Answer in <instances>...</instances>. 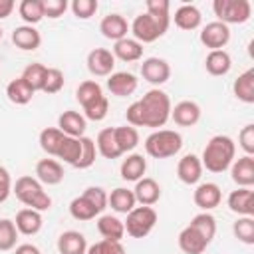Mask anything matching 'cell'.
Masks as SVG:
<instances>
[{
    "label": "cell",
    "instance_id": "50",
    "mask_svg": "<svg viewBox=\"0 0 254 254\" xmlns=\"http://www.w3.org/2000/svg\"><path fill=\"white\" fill-rule=\"evenodd\" d=\"M67 0H42V8H44V18H60L64 16V12L67 10Z\"/></svg>",
    "mask_w": 254,
    "mask_h": 254
},
{
    "label": "cell",
    "instance_id": "56",
    "mask_svg": "<svg viewBox=\"0 0 254 254\" xmlns=\"http://www.w3.org/2000/svg\"><path fill=\"white\" fill-rule=\"evenodd\" d=\"M2 34H4V32H2V28H0V40H2Z\"/></svg>",
    "mask_w": 254,
    "mask_h": 254
},
{
    "label": "cell",
    "instance_id": "30",
    "mask_svg": "<svg viewBox=\"0 0 254 254\" xmlns=\"http://www.w3.org/2000/svg\"><path fill=\"white\" fill-rule=\"evenodd\" d=\"M111 54L115 56V60H121V62H137L143 58V44H139L133 38H123L113 44Z\"/></svg>",
    "mask_w": 254,
    "mask_h": 254
},
{
    "label": "cell",
    "instance_id": "6",
    "mask_svg": "<svg viewBox=\"0 0 254 254\" xmlns=\"http://www.w3.org/2000/svg\"><path fill=\"white\" fill-rule=\"evenodd\" d=\"M157 224V210L153 206H135L131 212H127V220L123 222L125 232L131 238H145L151 234V230Z\"/></svg>",
    "mask_w": 254,
    "mask_h": 254
},
{
    "label": "cell",
    "instance_id": "54",
    "mask_svg": "<svg viewBox=\"0 0 254 254\" xmlns=\"http://www.w3.org/2000/svg\"><path fill=\"white\" fill-rule=\"evenodd\" d=\"M14 8H16L14 0H0V20L8 18L14 12Z\"/></svg>",
    "mask_w": 254,
    "mask_h": 254
},
{
    "label": "cell",
    "instance_id": "38",
    "mask_svg": "<svg viewBox=\"0 0 254 254\" xmlns=\"http://www.w3.org/2000/svg\"><path fill=\"white\" fill-rule=\"evenodd\" d=\"M79 155H81V141L77 137H64L60 149H58V159H62L64 163L75 167V163L79 161Z\"/></svg>",
    "mask_w": 254,
    "mask_h": 254
},
{
    "label": "cell",
    "instance_id": "34",
    "mask_svg": "<svg viewBox=\"0 0 254 254\" xmlns=\"http://www.w3.org/2000/svg\"><path fill=\"white\" fill-rule=\"evenodd\" d=\"M113 135H115V141H117V147L119 151L125 155V153H131L137 145H139V131L131 125H121V127H113Z\"/></svg>",
    "mask_w": 254,
    "mask_h": 254
},
{
    "label": "cell",
    "instance_id": "53",
    "mask_svg": "<svg viewBox=\"0 0 254 254\" xmlns=\"http://www.w3.org/2000/svg\"><path fill=\"white\" fill-rule=\"evenodd\" d=\"M12 192V177L6 167L0 165V202H4Z\"/></svg>",
    "mask_w": 254,
    "mask_h": 254
},
{
    "label": "cell",
    "instance_id": "14",
    "mask_svg": "<svg viewBox=\"0 0 254 254\" xmlns=\"http://www.w3.org/2000/svg\"><path fill=\"white\" fill-rule=\"evenodd\" d=\"M58 129L67 137H77L79 139V137H83V133L87 129V119L79 111L67 109L58 117Z\"/></svg>",
    "mask_w": 254,
    "mask_h": 254
},
{
    "label": "cell",
    "instance_id": "45",
    "mask_svg": "<svg viewBox=\"0 0 254 254\" xmlns=\"http://www.w3.org/2000/svg\"><path fill=\"white\" fill-rule=\"evenodd\" d=\"M64 81H65V79H64V71H62V69H58V67H48L42 91L48 93V95L58 93V91L64 87Z\"/></svg>",
    "mask_w": 254,
    "mask_h": 254
},
{
    "label": "cell",
    "instance_id": "17",
    "mask_svg": "<svg viewBox=\"0 0 254 254\" xmlns=\"http://www.w3.org/2000/svg\"><path fill=\"white\" fill-rule=\"evenodd\" d=\"M99 32H101L103 38L113 40V42H119V40L127 38L129 24H127V20L121 14H107L99 22Z\"/></svg>",
    "mask_w": 254,
    "mask_h": 254
},
{
    "label": "cell",
    "instance_id": "42",
    "mask_svg": "<svg viewBox=\"0 0 254 254\" xmlns=\"http://www.w3.org/2000/svg\"><path fill=\"white\" fill-rule=\"evenodd\" d=\"M232 232L242 244H248V246L254 244V218L252 216H238L232 224Z\"/></svg>",
    "mask_w": 254,
    "mask_h": 254
},
{
    "label": "cell",
    "instance_id": "24",
    "mask_svg": "<svg viewBox=\"0 0 254 254\" xmlns=\"http://www.w3.org/2000/svg\"><path fill=\"white\" fill-rule=\"evenodd\" d=\"M145 171H147V159L141 153H129L127 159H123V163L119 167L121 179L123 181H133V183L143 179Z\"/></svg>",
    "mask_w": 254,
    "mask_h": 254
},
{
    "label": "cell",
    "instance_id": "5",
    "mask_svg": "<svg viewBox=\"0 0 254 254\" xmlns=\"http://www.w3.org/2000/svg\"><path fill=\"white\" fill-rule=\"evenodd\" d=\"M169 24H171V16L157 18L145 12V14L135 16L129 30L133 32V40H137L139 44H151L159 40L161 36H165V32L169 30Z\"/></svg>",
    "mask_w": 254,
    "mask_h": 254
},
{
    "label": "cell",
    "instance_id": "35",
    "mask_svg": "<svg viewBox=\"0 0 254 254\" xmlns=\"http://www.w3.org/2000/svg\"><path fill=\"white\" fill-rule=\"evenodd\" d=\"M64 137H65V135H64L58 127H46V129L40 131L38 143H40V147H42L44 153L56 157V155H58V149H60V145H62V141H64Z\"/></svg>",
    "mask_w": 254,
    "mask_h": 254
},
{
    "label": "cell",
    "instance_id": "21",
    "mask_svg": "<svg viewBox=\"0 0 254 254\" xmlns=\"http://www.w3.org/2000/svg\"><path fill=\"white\" fill-rule=\"evenodd\" d=\"M208 244H210V242H206V238H204L196 228H192L190 224H187V226L179 232V248H181L185 254H202Z\"/></svg>",
    "mask_w": 254,
    "mask_h": 254
},
{
    "label": "cell",
    "instance_id": "3",
    "mask_svg": "<svg viewBox=\"0 0 254 254\" xmlns=\"http://www.w3.org/2000/svg\"><path fill=\"white\" fill-rule=\"evenodd\" d=\"M12 192L22 204H26V208H34L38 212L52 208V196L44 190V185L36 177L30 175L18 177L16 183L12 185Z\"/></svg>",
    "mask_w": 254,
    "mask_h": 254
},
{
    "label": "cell",
    "instance_id": "19",
    "mask_svg": "<svg viewBox=\"0 0 254 254\" xmlns=\"http://www.w3.org/2000/svg\"><path fill=\"white\" fill-rule=\"evenodd\" d=\"M230 177L238 187H246L250 189L254 185V157L252 155H244L236 161H232L230 165Z\"/></svg>",
    "mask_w": 254,
    "mask_h": 254
},
{
    "label": "cell",
    "instance_id": "29",
    "mask_svg": "<svg viewBox=\"0 0 254 254\" xmlns=\"http://www.w3.org/2000/svg\"><path fill=\"white\" fill-rule=\"evenodd\" d=\"M232 91H234V97L242 103H254V69H246L242 71L234 83H232Z\"/></svg>",
    "mask_w": 254,
    "mask_h": 254
},
{
    "label": "cell",
    "instance_id": "49",
    "mask_svg": "<svg viewBox=\"0 0 254 254\" xmlns=\"http://www.w3.org/2000/svg\"><path fill=\"white\" fill-rule=\"evenodd\" d=\"M81 194H83L87 200H91V204H93L99 212H103V210L107 208V192H105L101 187H87Z\"/></svg>",
    "mask_w": 254,
    "mask_h": 254
},
{
    "label": "cell",
    "instance_id": "8",
    "mask_svg": "<svg viewBox=\"0 0 254 254\" xmlns=\"http://www.w3.org/2000/svg\"><path fill=\"white\" fill-rule=\"evenodd\" d=\"M200 44L206 46L210 52L212 50H224V46L230 42V28L218 20L208 22L202 30H200Z\"/></svg>",
    "mask_w": 254,
    "mask_h": 254
},
{
    "label": "cell",
    "instance_id": "10",
    "mask_svg": "<svg viewBox=\"0 0 254 254\" xmlns=\"http://www.w3.org/2000/svg\"><path fill=\"white\" fill-rule=\"evenodd\" d=\"M87 69L91 75H97V77H109L113 73V67H115V56L111 54V50H105V48H95L87 54Z\"/></svg>",
    "mask_w": 254,
    "mask_h": 254
},
{
    "label": "cell",
    "instance_id": "15",
    "mask_svg": "<svg viewBox=\"0 0 254 254\" xmlns=\"http://www.w3.org/2000/svg\"><path fill=\"white\" fill-rule=\"evenodd\" d=\"M139 85L137 75L129 73V71H113L107 77V89L115 95V97H127L131 95Z\"/></svg>",
    "mask_w": 254,
    "mask_h": 254
},
{
    "label": "cell",
    "instance_id": "33",
    "mask_svg": "<svg viewBox=\"0 0 254 254\" xmlns=\"http://www.w3.org/2000/svg\"><path fill=\"white\" fill-rule=\"evenodd\" d=\"M34 89L22 79V77H16V79H12L8 85H6V97L12 101V103H16V105H26V103H30L32 101V97H34Z\"/></svg>",
    "mask_w": 254,
    "mask_h": 254
},
{
    "label": "cell",
    "instance_id": "31",
    "mask_svg": "<svg viewBox=\"0 0 254 254\" xmlns=\"http://www.w3.org/2000/svg\"><path fill=\"white\" fill-rule=\"evenodd\" d=\"M204 67L210 75H226L232 67V58L226 50H212L204 60Z\"/></svg>",
    "mask_w": 254,
    "mask_h": 254
},
{
    "label": "cell",
    "instance_id": "52",
    "mask_svg": "<svg viewBox=\"0 0 254 254\" xmlns=\"http://www.w3.org/2000/svg\"><path fill=\"white\" fill-rule=\"evenodd\" d=\"M169 10H171V4L169 0H147V14L151 16H169Z\"/></svg>",
    "mask_w": 254,
    "mask_h": 254
},
{
    "label": "cell",
    "instance_id": "48",
    "mask_svg": "<svg viewBox=\"0 0 254 254\" xmlns=\"http://www.w3.org/2000/svg\"><path fill=\"white\" fill-rule=\"evenodd\" d=\"M85 254H125V246L121 242H113V240H99V242L87 246Z\"/></svg>",
    "mask_w": 254,
    "mask_h": 254
},
{
    "label": "cell",
    "instance_id": "20",
    "mask_svg": "<svg viewBox=\"0 0 254 254\" xmlns=\"http://www.w3.org/2000/svg\"><path fill=\"white\" fill-rule=\"evenodd\" d=\"M133 194H135V200L143 206H153L155 202H159L161 198V185L151 179V177H143L135 183V189H133Z\"/></svg>",
    "mask_w": 254,
    "mask_h": 254
},
{
    "label": "cell",
    "instance_id": "7",
    "mask_svg": "<svg viewBox=\"0 0 254 254\" xmlns=\"http://www.w3.org/2000/svg\"><path fill=\"white\" fill-rule=\"evenodd\" d=\"M214 16L222 24H244L252 16V4L248 0H214Z\"/></svg>",
    "mask_w": 254,
    "mask_h": 254
},
{
    "label": "cell",
    "instance_id": "36",
    "mask_svg": "<svg viewBox=\"0 0 254 254\" xmlns=\"http://www.w3.org/2000/svg\"><path fill=\"white\" fill-rule=\"evenodd\" d=\"M69 214H71L75 220L85 222V220H93V218L99 216L101 212L91 204V200H87L83 194H79V196H75V198L69 202Z\"/></svg>",
    "mask_w": 254,
    "mask_h": 254
},
{
    "label": "cell",
    "instance_id": "12",
    "mask_svg": "<svg viewBox=\"0 0 254 254\" xmlns=\"http://www.w3.org/2000/svg\"><path fill=\"white\" fill-rule=\"evenodd\" d=\"M226 204L238 216H254V190L246 187H238L228 194Z\"/></svg>",
    "mask_w": 254,
    "mask_h": 254
},
{
    "label": "cell",
    "instance_id": "47",
    "mask_svg": "<svg viewBox=\"0 0 254 254\" xmlns=\"http://www.w3.org/2000/svg\"><path fill=\"white\" fill-rule=\"evenodd\" d=\"M69 8H71V12H73L75 18H79V20H89V18L97 12L99 4H97V0H73V2L69 4Z\"/></svg>",
    "mask_w": 254,
    "mask_h": 254
},
{
    "label": "cell",
    "instance_id": "44",
    "mask_svg": "<svg viewBox=\"0 0 254 254\" xmlns=\"http://www.w3.org/2000/svg\"><path fill=\"white\" fill-rule=\"evenodd\" d=\"M79 141H81V155H79V161L75 163V169H89L95 163V157H97L95 141L85 137V135L79 137Z\"/></svg>",
    "mask_w": 254,
    "mask_h": 254
},
{
    "label": "cell",
    "instance_id": "39",
    "mask_svg": "<svg viewBox=\"0 0 254 254\" xmlns=\"http://www.w3.org/2000/svg\"><path fill=\"white\" fill-rule=\"evenodd\" d=\"M18 14L20 18L28 24L34 26L44 18V8H42V0H22L18 6Z\"/></svg>",
    "mask_w": 254,
    "mask_h": 254
},
{
    "label": "cell",
    "instance_id": "2",
    "mask_svg": "<svg viewBox=\"0 0 254 254\" xmlns=\"http://www.w3.org/2000/svg\"><path fill=\"white\" fill-rule=\"evenodd\" d=\"M234 157H236V143L228 135H214L208 139L200 163L202 169L210 173H224L226 169H230Z\"/></svg>",
    "mask_w": 254,
    "mask_h": 254
},
{
    "label": "cell",
    "instance_id": "22",
    "mask_svg": "<svg viewBox=\"0 0 254 254\" xmlns=\"http://www.w3.org/2000/svg\"><path fill=\"white\" fill-rule=\"evenodd\" d=\"M12 42H14V46H16L18 50H22V52H34V50L40 48L42 36H40V32H38L34 26L24 24V26L14 28V32H12Z\"/></svg>",
    "mask_w": 254,
    "mask_h": 254
},
{
    "label": "cell",
    "instance_id": "25",
    "mask_svg": "<svg viewBox=\"0 0 254 254\" xmlns=\"http://www.w3.org/2000/svg\"><path fill=\"white\" fill-rule=\"evenodd\" d=\"M58 252L60 254H85L87 240L77 230H65L58 238Z\"/></svg>",
    "mask_w": 254,
    "mask_h": 254
},
{
    "label": "cell",
    "instance_id": "46",
    "mask_svg": "<svg viewBox=\"0 0 254 254\" xmlns=\"http://www.w3.org/2000/svg\"><path fill=\"white\" fill-rule=\"evenodd\" d=\"M107 111H109V101L107 97H99L97 101H93L91 105L83 107V117L89 119V121H103L107 117Z\"/></svg>",
    "mask_w": 254,
    "mask_h": 254
},
{
    "label": "cell",
    "instance_id": "16",
    "mask_svg": "<svg viewBox=\"0 0 254 254\" xmlns=\"http://www.w3.org/2000/svg\"><path fill=\"white\" fill-rule=\"evenodd\" d=\"M177 177L181 183L185 185H196L202 177V163H200V157L189 153L185 155L179 165H177Z\"/></svg>",
    "mask_w": 254,
    "mask_h": 254
},
{
    "label": "cell",
    "instance_id": "9",
    "mask_svg": "<svg viewBox=\"0 0 254 254\" xmlns=\"http://www.w3.org/2000/svg\"><path fill=\"white\" fill-rule=\"evenodd\" d=\"M141 75L151 85H163L171 77V65L163 58H147L141 64Z\"/></svg>",
    "mask_w": 254,
    "mask_h": 254
},
{
    "label": "cell",
    "instance_id": "41",
    "mask_svg": "<svg viewBox=\"0 0 254 254\" xmlns=\"http://www.w3.org/2000/svg\"><path fill=\"white\" fill-rule=\"evenodd\" d=\"M189 224L192 228H196L206 238V242H212V238L216 234V220H214V216L210 212H200V214L192 216V220Z\"/></svg>",
    "mask_w": 254,
    "mask_h": 254
},
{
    "label": "cell",
    "instance_id": "28",
    "mask_svg": "<svg viewBox=\"0 0 254 254\" xmlns=\"http://www.w3.org/2000/svg\"><path fill=\"white\" fill-rule=\"evenodd\" d=\"M97 230L103 236V240H113V242H121L125 236V226L123 220H119L117 216L111 214H101L97 218Z\"/></svg>",
    "mask_w": 254,
    "mask_h": 254
},
{
    "label": "cell",
    "instance_id": "26",
    "mask_svg": "<svg viewBox=\"0 0 254 254\" xmlns=\"http://www.w3.org/2000/svg\"><path fill=\"white\" fill-rule=\"evenodd\" d=\"M173 20H175V26H177V28L190 32V30H196V28L200 26L202 14H200V10H198L196 6H192V4H183V6H179V8L175 10Z\"/></svg>",
    "mask_w": 254,
    "mask_h": 254
},
{
    "label": "cell",
    "instance_id": "55",
    "mask_svg": "<svg viewBox=\"0 0 254 254\" xmlns=\"http://www.w3.org/2000/svg\"><path fill=\"white\" fill-rule=\"evenodd\" d=\"M14 254H42V252H40V248L34 246V244H20V246H16Z\"/></svg>",
    "mask_w": 254,
    "mask_h": 254
},
{
    "label": "cell",
    "instance_id": "23",
    "mask_svg": "<svg viewBox=\"0 0 254 254\" xmlns=\"http://www.w3.org/2000/svg\"><path fill=\"white\" fill-rule=\"evenodd\" d=\"M14 224H16V228H18L20 234L34 236V234H38L42 230L44 218H42V212H38L34 208H22V210H18Z\"/></svg>",
    "mask_w": 254,
    "mask_h": 254
},
{
    "label": "cell",
    "instance_id": "51",
    "mask_svg": "<svg viewBox=\"0 0 254 254\" xmlns=\"http://www.w3.org/2000/svg\"><path fill=\"white\" fill-rule=\"evenodd\" d=\"M238 145L242 147V151L246 155H254V125L248 123L240 129L238 133Z\"/></svg>",
    "mask_w": 254,
    "mask_h": 254
},
{
    "label": "cell",
    "instance_id": "43",
    "mask_svg": "<svg viewBox=\"0 0 254 254\" xmlns=\"http://www.w3.org/2000/svg\"><path fill=\"white\" fill-rule=\"evenodd\" d=\"M18 228L14 224V220L10 218H0V252H8L16 246L18 240Z\"/></svg>",
    "mask_w": 254,
    "mask_h": 254
},
{
    "label": "cell",
    "instance_id": "11",
    "mask_svg": "<svg viewBox=\"0 0 254 254\" xmlns=\"http://www.w3.org/2000/svg\"><path fill=\"white\" fill-rule=\"evenodd\" d=\"M192 200L194 204L202 210V212H208L212 208H216L222 200V190L216 183H200L196 189H194V194H192Z\"/></svg>",
    "mask_w": 254,
    "mask_h": 254
},
{
    "label": "cell",
    "instance_id": "13",
    "mask_svg": "<svg viewBox=\"0 0 254 254\" xmlns=\"http://www.w3.org/2000/svg\"><path fill=\"white\" fill-rule=\"evenodd\" d=\"M200 105L196 101H190V99H185V101H179L173 109H171V119L181 125V127H192L200 121Z\"/></svg>",
    "mask_w": 254,
    "mask_h": 254
},
{
    "label": "cell",
    "instance_id": "32",
    "mask_svg": "<svg viewBox=\"0 0 254 254\" xmlns=\"http://www.w3.org/2000/svg\"><path fill=\"white\" fill-rule=\"evenodd\" d=\"M95 147H97V153L105 159H119L123 153L119 151L117 147V141H115V135H113V127H105L97 133V139H95Z\"/></svg>",
    "mask_w": 254,
    "mask_h": 254
},
{
    "label": "cell",
    "instance_id": "1",
    "mask_svg": "<svg viewBox=\"0 0 254 254\" xmlns=\"http://www.w3.org/2000/svg\"><path fill=\"white\" fill-rule=\"evenodd\" d=\"M171 97L163 89L153 87L127 107L125 117L131 127H151L157 131L171 119Z\"/></svg>",
    "mask_w": 254,
    "mask_h": 254
},
{
    "label": "cell",
    "instance_id": "4",
    "mask_svg": "<svg viewBox=\"0 0 254 254\" xmlns=\"http://www.w3.org/2000/svg\"><path fill=\"white\" fill-rule=\"evenodd\" d=\"M183 149V137L173 129H157L145 139V151L153 159L175 157Z\"/></svg>",
    "mask_w": 254,
    "mask_h": 254
},
{
    "label": "cell",
    "instance_id": "37",
    "mask_svg": "<svg viewBox=\"0 0 254 254\" xmlns=\"http://www.w3.org/2000/svg\"><path fill=\"white\" fill-rule=\"evenodd\" d=\"M75 97H77V101H79L81 107H87L93 101H97L99 97H103V89H101V85L95 79H85V81H81L77 85Z\"/></svg>",
    "mask_w": 254,
    "mask_h": 254
},
{
    "label": "cell",
    "instance_id": "18",
    "mask_svg": "<svg viewBox=\"0 0 254 254\" xmlns=\"http://www.w3.org/2000/svg\"><path fill=\"white\" fill-rule=\"evenodd\" d=\"M36 179L42 185H60L64 181V167L56 159H40L36 163Z\"/></svg>",
    "mask_w": 254,
    "mask_h": 254
},
{
    "label": "cell",
    "instance_id": "40",
    "mask_svg": "<svg viewBox=\"0 0 254 254\" xmlns=\"http://www.w3.org/2000/svg\"><path fill=\"white\" fill-rule=\"evenodd\" d=\"M46 71H48V67H46L44 64H28V65L24 67V71H22L20 77H22L34 91H42L44 79H46Z\"/></svg>",
    "mask_w": 254,
    "mask_h": 254
},
{
    "label": "cell",
    "instance_id": "27",
    "mask_svg": "<svg viewBox=\"0 0 254 254\" xmlns=\"http://www.w3.org/2000/svg\"><path fill=\"white\" fill-rule=\"evenodd\" d=\"M137 200H135V194L131 189H125V187H117L111 190V194H107V206H111L115 212L119 214H127L135 208Z\"/></svg>",
    "mask_w": 254,
    "mask_h": 254
}]
</instances>
